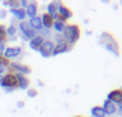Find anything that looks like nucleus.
<instances>
[{"mask_svg":"<svg viewBox=\"0 0 122 117\" xmlns=\"http://www.w3.org/2000/svg\"><path fill=\"white\" fill-rule=\"evenodd\" d=\"M98 44L102 45L107 52L112 53L114 57H120V44H118L117 39L108 31H103L99 36Z\"/></svg>","mask_w":122,"mask_h":117,"instance_id":"nucleus-1","label":"nucleus"},{"mask_svg":"<svg viewBox=\"0 0 122 117\" xmlns=\"http://www.w3.org/2000/svg\"><path fill=\"white\" fill-rule=\"evenodd\" d=\"M62 36H63L64 43H67L70 46H73L81 37L80 26L76 25V23H68V25H66V28L62 32Z\"/></svg>","mask_w":122,"mask_h":117,"instance_id":"nucleus-2","label":"nucleus"},{"mask_svg":"<svg viewBox=\"0 0 122 117\" xmlns=\"http://www.w3.org/2000/svg\"><path fill=\"white\" fill-rule=\"evenodd\" d=\"M18 32H19V36H21L23 40H27V41H30L31 39H34L36 35H37V32L34 31L31 27H30L28 22L27 21H22L18 23Z\"/></svg>","mask_w":122,"mask_h":117,"instance_id":"nucleus-3","label":"nucleus"},{"mask_svg":"<svg viewBox=\"0 0 122 117\" xmlns=\"http://www.w3.org/2000/svg\"><path fill=\"white\" fill-rule=\"evenodd\" d=\"M8 72L12 73H19V75H23V76H28L30 73L32 72V68L27 64H23V63H19V62H10L8 67Z\"/></svg>","mask_w":122,"mask_h":117,"instance_id":"nucleus-4","label":"nucleus"},{"mask_svg":"<svg viewBox=\"0 0 122 117\" xmlns=\"http://www.w3.org/2000/svg\"><path fill=\"white\" fill-rule=\"evenodd\" d=\"M0 88L3 89H17V77H15L14 73L12 72H6L5 75H3V80L0 82Z\"/></svg>","mask_w":122,"mask_h":117,"instance_id":"nucleus-5","label":"nucleus"},{"mask_svg":"<svg viewBox=\"0 0 122 117\" xmlns=\"http://www.w3.org/2000/svg\"><path fill=\"white\" fill-rule=\"evenodd\" d=\"M54 46L55 44L51 41V40H44V43L41 44L40 49L37 50L39 53H40V55L42 58H50L51 54H53V50H54Z\"/></svg>","mask_w":122,"mask_h":117,"instance_id":"nucleus-6","label":"nucleus"},{"mask_svg":"<svg viewBox=\"0 0 122 117\" xmlns=\"http://www.w3.org/2000/svg\"><path fill=\"white\" fill-rule=\"evenodd\" d=\"M72 16H73V13H72L70 6L64 5L63 3L59 1V4H58V18L66 22V21H68V19H71Z\"/></svg>","mask_w":122,"mask_h":117,"instance_id":"nucleus-7","label":"nucleus"},{"mask_svg":"<svg viewBox=\"0 0 122 117\" xmlns=\"http://www.w3.org/2000/svg\"><path fill=\"white\" fill-rule=\"evenodd\" d=\"M22 54V48L21 46H5V50L3 53V57L6 58L8 61L14 58H18Z\"/></svg>","mask_w":122,"mask_h":117,"instance_id":"nucleus-8","label":"nucleus"},{"mask_svg":"<svg viewBox=\"0 0 122 117\" xmlns=\"http://www.w3.org/2000/svg\"><path fill=\"white\" fill-rule=\"evenodd\" d=\"M107 100L112 102L113 104H120L122 103V89H113L108 93L107 95Z\"/></svg>","mask_w":122,"mask_h":117,"instance_id":"nucleus-9","label":"nucleus"},{"mask_svg":"<svg viewBox=\"0 0 122 117\" xmlns=\"http://www.w3.org/2000/svg\"><path fill=\"white\" fill-rule=\"evenodd\" d=\"M15 77H17V89H21V90H27L31 85V81L27 76H23V75H19V73H14Z\"/></svg>","mask_w":122,"mask_h":117,"instance_id":"nucleus-10","label":"nucleus"},{"mask_svg":"<svg viewBox=\"0 0 122 117\" xmlns=\"http://www.w3.org/2000/svg\"><path fill=\"white\" fill-rule=\"evenodd\" d=\"M72 48H73V46H70V45L67 44V43H61V44H55L51 57H57V55L64 54V53H68Z\"/></svg>","mask_w":122,"mask_h":117,"instance_id":"nucleus-11","label":"nucleus"},{"mask_svg":"<svg viewBox=\"0 0 122 117\" xmlns=\"http://www.w3.org/2000/svg\"><path fill=\"white\" fill-rule=\"evenodd\" d=\"M27 22H28L30 27L34 30V31H36V32H41L42 31V23H41L40 16H36V17H34V18H30Z\"/></svg>","mask_w":122,"mask_h":117,"instance_id":"nucleus-12","label":"nucleus"},{"mask_svg":"<svg viewBox=\"0 0 122 117\" xmlns=\"http://www.w3.org/2000/svg\"><path fill=\"white\" fill-rule=\"evenodd\" d=\"M44 37H42L41 35H36L34 39H31L28 41V46H30V49H32V50H35V52H37L39 49H40V46H41V44L44 43Z\"/></svg>","mask_w":122,"mask_h":117,"instance_id":"nucleus-13","label":"nucleus"},{"mask_svg":"<svg viewBox=\"0 0 122 117\" xmlns=\"http://www.w3.org/2000/svg\"><path fill=\"white\" fill-rule=\"evenodd\" d=\"M102 108H103L105 116H112V115H114V113L117 112V107H116V104H113L112 102H109V100H107V99H105L104 102H103V106H102Z\"/></svg>","mask_w":122,"mask_h":117,"instance_id":"nucleus-14","label":"nucleus"},{"mask_svg":"<svg viewBox=\"0 0 122 117\" xmlns=\"http://www.w3.org/2000/svg\"><path fill=\"white\" fill-rule=\"evenodd\" d=\"M58 4H59V1H50L46 5V12L45 13H48L53 19L58 18Z\"/></svg>","mask_w":122,"mask_h":117,"instance_id":"nucleus-15","label":"nucleus"},{"mask_svg":"<svg viewBox=\"0 0 122 117\" xmlns=\"http://www.w3.org/2000/svg\"><path fill=\"white\" fill-rule=\"evenodd\" d=\"M37 9H39V5L36 1H31L28 3L27 8L25 9L26 12V17H28V18H34V17L37 16Z\"/></svg>","mask_w":122,"mask_h":117,"instance_id":"nucleus-16","label":"nucleus"},{"mask_svg":"<svg viewBox=\"0 0 122 117\" xmlns=\"http://www.w3.org/2000/svg\"><path fill=\"white\" fill-rule=\"evenodd\" d=\"M41 18V23H42V28L44 30H50L53 27V22H54V19L51 18L50 16L48 14V13H42V14L40 16Z\"/></svg>","mask_w":122,"mask_h":117,"instance_id":"nucleus-17","label":"nucleus"},{"mask_svg":"<svg viewBox=\"0 0 122 117\" xmlns=\"http://www.w3.org/2000/svg\"><path fill=\"white\" fill-rule=\"evenodd\" d=\"M5 32H6V39H9V40H14L15 37H17L18 28H17V26H15L14 23H10V25H9L8 27H6Z\"/></svg>","mask_w":122,"mask_h":117,"instance_id":"nucleus-18","label":"nucleus"},{"mask_svg":"<svg viewBox=\"0 0 122 117\" xmlns=\"http://www.w3.org/2000/svg\"><path fill=\"white\" fill-rule=\"evenodd\" d=\"M8 12L10 13V14L14 16V18H15V19H18L19 22H22V21H25V19H26V12H25V9H22V8L9 9Z\"/></svg>","mask_w":122,"mask_h":117,"instance_id":"nucleus-19","label":"nucleus"},{"mask_svg":"<svg viewBox=\"0 0 122 117\" xmlns=\"http://www.w3.org/2000/svg\"><path fill=\"white\" fill-rule=\"evenodd\" d=\"M66 25H67V23H66L64 21L57 18V19H54V22H53V27L51 28H54L55 33H62L66 28Z\"/></svg>","mask_w":122,"mask_h":117,"instance_id":"nucleus-20","label":"nucleus"},{"mask_svg":"<svg viewBox=\"0 0 122 117\" xmlns=\"http://www.w3.org/2000/svg\"><path fill=\"white\" fill-rule=\"evenodd\" d=\"M90 113L93 117H105V113L103 111V108H102V106H94L90 109Z\"/></svg>","mask_w":122,"mask_h":117,"instance_id":"nucleus-21","label":"nucleus"},{"mask_svg":"<svg viewBox=\"0 0 122 117\" xmlns=\"http://www.w3.org/2000/svg\"><path fill=\"white\" fill-rule=\"evenodd\" d=\"M5 30H6V27L4 25H1L0 23V43H5L6 40V32H5Z\"/></svg>","mask_w":122,"mask_h":117,"instance_id":"nucleus-22","label":"nucleus"},{"mask_svg":"<svg viewBox=\"0 0 122 117\" xmlns=\"http://www.w3.org/2000/svg\"><path fill=\"white\" fill-rule=\"evenodd\" d=\"M26 95H27L28 98H36V96H37V90L35 88H28L26 90Z\"/></svg>","mask_w":122,"mask_h":117,"instance_id":"nucleus-23","label":"nucleus"},{"mask_svg":"<svg viewBox=\"0 0 122 117\" xmlns=\"http://www.w3.org/2000/svg\"><path fill=\"white\" fill-rule=\"evenodd\" d=\"M40 35H41V36H42V37H44L45 40H48V37L51 35V32H50V30H44V28H42V31H41Z\"/></svg>","mask_w":122,"mask_h":117,"instance_id":"nucleus-24","label":"nucleus"},{"mask_svg":"<svg viewBox=\"0 0 122 117\" xmlns=\"http://www.w3.org/2000/svg\"><path fill=\"white\" fill-rule=\"evenodd\" d=\"M54 39H55V41H57V44L64 43V40H63V36H62V33H55V35H54Z\"/></svg>","mask_w":122,"mask_h":117,"instance_id":"nucleus-25","label":"nucleus"},{"mask_svg":"<svg viewBox=\"0 0 122 117\" xmlns=\"http://www.w3.org/2000/svg\"><path fill=\"white\" fill-rule=\"evenodd\" d=\"M8 16V11L6 9H0V19H5Z\"/></svg>","mask_w":122,"mask_h":117,"instance_id":"nucleus-26","label":"nucleus"},{"mask_svg":"<svg viewBox=\"0 0 122 117\" xmlns=\"http://www.w3.org/2000/svg\"><path fill=\"white\" fill-rule=\"evenodd\" d=\"M27 5H28L27 0H21V1H19V6H21L22 9H26V8H27Z\"/></svg>","mask_w":122,"mask_h":117,"instance_id":"nucleus-27","label":"nucleus"},{"mask_svg":"<svg viewBox=\"0 0 122 117\" xmlns=\"http://www.w3.org/2000/svg\"><path fill=\"white\" fill-rule=\"evenodd\" d=\"M4 50H5V43H0V55H3Z\"/></svg>","mask_w":122,"mask_h":117,"instance_id":"nucleus-28","label":"nucleus"},{"mask_svg":"<svg viewBox=\"0 0 122 117\" xmlns=\"http://www.w3.org/2000/svg\"><path fill=\"white\" fill-rule=\"evenodd\" d=\"M117 111H118V115L122 116V103H120V104H117Z\"/></svg>","mask_w":122,"mask_h":117,"instance_id":"nucleus-29","label":"nucleus"},{"mask_svg":"<svg viewBox=\"0 0 122 117\" xmlns=\"http://www.w3.org/2000/svg\"><path fill=\"white\" fill-rule=\"evenodd\" d=\"M3 90H4V93H5V94H10V93H13V91H14V90H15V89H12V88H8V89H3Z\"/></svg>","mask_w":122,"mask_h":117,"instance_id":"nucleus-30","label":"nucleus"},{"mask_svg":"<svg viewBox=\"0 0 122 117\" xmlns=\"http://www.w3.org/2000/svg\"><path fill=\"white\" fill-rule=\"evenodd\" d=\"M23 107H25V102L23 100H19L17 103V108H23Z\"/></svg>","mask_w":122,"mask_h":117,"instance_id":"nucleus-31","label":"nucleus"},{"mask_svg":"<svg viewBox=\"0 0 122 117\" xmlns=\"http://www.w3.org/2000/svg\"><path fill=\"white\" fill-rule=\"evenodd\" d=\"M5 71H8V68H5V67L0 66V75H4V72H5Z\"/></svg>","mask_w":122,"mask_h":117,"instance_id":"nucleus-32","label":"nucleus"},{"mask_svg":"<svg viewBox=\"0 0 122 117\" xmlns=\"http://www.w3.org/2000/svg\"><path fill=\"white\" fill-rule=\"evenodd\" d=\"M37 84H39V86H41V88L44 86V82H42L41 80H39V81H37Z\"/></svg>","mask_w":122,"mask_h":117,"instance_id":"nucleus-33","label":"nucleus"},{"mask_svg":"<svg viewBox=\"0 0 122 117\" xmlns=\"http://www.w3.org/2000/svg\"><path fill=\"white\" fill-rule=\"evenodd\" d=\"M86 35L90 36V35H93V32H91V31H86Z\"/></svg>","mask_w":122,"mask_h":117,"instance_id":"nucleus-34","label":"nucleus"},{"mask_svg":"<svg viewBox=\"0 0 122 117\" xmlns=\"http://www.w3.org/2000/svg\"><path fill=\"white\" fill-rule=\"evenodd\" d=\"M1 80H3V75H0V82H1Z\"/></svg>","mask_w":122,"mask_h":117,"instance_id":"nucleus-35","label":"nucleus"},{"mask_svg":"<svg viewBox=\"0 0 122 117\" xmlns=\"http://www.w3.org/2000/svg\"><path fill=\"white\" fill-rule=\"evenodd\" d=\"M73 117H84V116H73Z\"/></svg>","mask_w":122,"mask_h":117,"instance_id":"nucleus-36","label":"nucleus"}]
</instances>
